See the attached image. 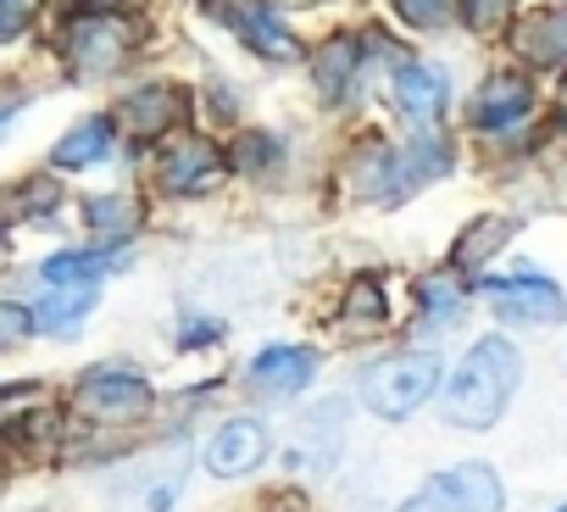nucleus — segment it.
<instances>
[{
    "label": "nucleus",
    "instance_id": "cd10ccee",
    "mask_svg": "<svg viewBox=\"0 0 567 512\" xmlns=\"http://www.w3.org/2000/svg\"><path fill=\"white\" fill-rule=\"evenodd\" d=\"M512 12V0H462V23L478 34V29H495L501 18Z\"/></svg>",
    "mask_w": 567,
    "mask_h": 512
},
{
    "label": "nucleus",
    "instance_id": "423d86ee",
    "mask_svg": "<svg viewBox=\"0 0 567 512\" xmlns=\"http://www.w3.org/2000/svg\"><path fill=\"white\" fill-rule=\"evenodd\" d=\"M484 296H489V307L501 313V318H512V324H556L561 318V290L550 285V279H539V274H517V279H484L478 285Z\"/></svg>",
    "mask_w": 567,
    "mask_h": 512
},
{
    "label": "nucleus",
    "instance_id": "a878e982",
    "mask_svg": "<svg viewBox=\"0 0 567 512\" xmlns=\"http://www.w3.org/2000/svg\"><path fill=\"white\" fill-rule=\"evenodd\" d=\"M272 162H278V140H272V134H245L228 167H239V173H256V167H272Z\"/></svg>",
    "mask_w": 567,
    "mask_h": 512
},
{
    "label": "nucleus",
    "instance_id": "a211bd4d",
    "mask_svg": "<svg viewBox=\"0 0 567 512\" xmlns=\"http://www.w3.org/2000/svg\"><path fill=\"white\" fill-rule=\"evenodd\" d=\"M357 62H362V51H357V40H351V34L329 40V45L318 51V62H312L318 90H323L329 101H346V90H351V79H357Z\"/></svg>",
    "mask_w": 567,
    "mask_h": 512
},
{
    "label": "nucleus",
    "instance_id": "20e7f679",
    "mask_svg": "<svg viewBox=\"0 0 567 512\" xmlns=\"http://www.w3.org/2000/svg\"><path fill=\"white\" fill-rule=\"evenodd\" d=\"M134 51V29L117 18H73L68 29V62L79 79H106L128 62Z\"/></svg>",
    "mask_w": 567,
    "mask_h": 512
},
{
    "label": "nucleus",
    "instance_id": "c85d7f7f",
    "mask_svg": "<svg viewBox=\"0 0 567 512\" xmlns=\"http://www.w3.org/2000/svg\"><path fill=\"white\" fill-rule=\"evenodd\" d=\"M40 190H23V212H51L56 206V184L51 178H34Z\"/></svg>",
    "mask_w": 567,
    "mask_h": 512
},
{
    "label": "nucleus",
    "instance_id": "f03ea898",
    "mask_svg": "<svg viewBox=\"0 0 567 512\" xmlns=\"http://www.w3.org/2000/svg\"><path fill=\"white\" fill-rule=\"evenodd\" d=\"M440 385V362L434 357H384L362 373V401L379 418H412Z\"/></svg>",
    "mask_w": 567,
    "mask_h": 512
},
{
    "label": "nucleus",
    "instance_id": "6e6552de",
    "mask_svg": "<svg viewBox=\"0 0 567 512\" xmlns=\"http://www.w3.org/2000/svg\"><path fill=\"white\" fill-rule=\"evenodd\" d=\"M429 501H434L440 512H501V506H506L501 479H495L489 462H462V468L440 473V479L429 484Z\"/></svg>",
    "mask_w": 567,
    "mask_h": 512
},
{
    "label": "nucleus",
    "instance_id": "1a4fd4ad",
    "mask_svg": "<svg viewBox=\"0 0 567 512\" xmlns=\"http://www.w3.org/2000/svg\"><path fill=\"white\" fill-rule=\"evenodd\" d=\"M223 18H228V29H234L250 51H261V57H272V62H296V57H301L296 34L278 23V12L267 7V0H228Z\"/></svg>",
    "mask_w": 567,
    "mask_h": 512
},
{
    "label": "nucleus",
    "instance_id": "c756f323",
    "mask_svg": "<svg viewBox=\"0 0 567 512\" xmlns=\"http://www.w3.org/2000/svg\"><path fill=\"white\" fill-rule=\"evenodd\" d=\"M73 7H79L84 18H112L117 7H128V0H73Z\"/></svg>",
    "mask_w": 567,
    "mask_h": 512
},
{
    "label": "nucleus",
    "instance_id": "39448f33",
    "mask_svg": "<svg viewBox=\"0 0 567 512\" xmlns=\"http://www.w3.org/2000/svg\"><path fill=\"white\" fill-rule=\"evenodd\" d=\"M162 190L173 195H206L223 173H228V156L212 145V140H195V134H178L162 145Z\"/></svg>",
    "mask_w": 567,
    "mask_h": 512
},
{
    "label": "nucleus",
    "instance_id": "dca6fc26",
    "mask_svg": "<svg viewBox=\"0 0 567 512\" xmlns=\"http://www.w3.org/2000/svg\"><path fill=\"white\" fill-rule=\"evenodd\" d=\"M346 178L362 190V195H390V184L401 178V156L384 145V140H368L351 162H346ZM406 184V178H401Z\"/></svg>",
    "mask_w": 567,
    "mask_h": 512
},
{
    "label": "nucleus",
    "instance_id": "7c9ffc66",
    "mask_svg": "<svg viewBox=\"0 0 567 512\" xmlns=\"http://www.w3.org/2000/svg\"><path fill=\"white\" fill-rule=\"evenodd\" d=\"M401 512H440V506H434V501L423 495V501H412V506H401Z\"/></svg>",
    "mask_w": 567,
    "mask_h": 512
},
{
    "label": "nucleus",
    "instance_id": "4468645a",
    "mask_svg": "<svg viewBox=\"0 0 567 512\" xmlns=\"http://www.w3.org/2000/svg\"><path fill=\"white\" fill-rule=\"evenodd\" d=\"M395 101L406 117H440L445 112V73L429 62H401L395 68Z\"/></svg>",
    "mask_w": 567,
    "mask_h": 512
},
{
    "label": "nucleus",
    "instance_id": "f8f14e48",
    "mask_svg": "<svg viewBox=\"0 0 567 512\" xmlns=\"http://www.w3.org/2000/svg\"><path fill=\"white\" fill-rule=\"evenodd\" d=\"M534 112V84L523 79V73H495V79H484V90H478V101H473V123L478 129H512V123H523Z\"/></svg>",
    "mask_w": 567,
    "mask_h": 512
},
{
    "label": "nucleus",
    "instance_id": "7ed1b4c3",
    "mask_svg": "<svg viewBox=\"0 0 567 512\" xmlns=\"http://www.w3.org/2000/svg\"><path fill=\"white\" fill-rule=\"evenodd\" d=\"M73 407H79L84 418H95V423H140V418L156 407V396H151V385H145L140 373H128V368H95L90 379H79Z\"/></svg>",
    "mask_w": 567,
    "mask_h": 512
},
{
    "label": "nucleus",
    "instance_id": "412c9836",
    "mask_svg": "<svg viewBox=\"0 0 567 512\" xmlns=\"http://www.w3.org/2000/svg\"><path fill=\"white\" fill-rule=\"evenodd\" d=\"M506 217H478V223H467V234L456 239V250H451V263L456 268H478L484 256H495V245H506Z\"/></svg>",
    "mask_w": 567,
    "mask_h": 512
},
{
    "label": "nucleus",
    "instance_id": "393cba45",
    "mask_svg": "<svg viewBox=\"0 0 567 512\" xmlns=\"http://www.w3.org/2000/svg\"><path fill=\"white\" fill-rule=\"evenodd\" d=\"M390 7H395V18L412 23V29H440V23L451 18V0H390Z\"/></svg>",
    "mask_w": 567,
    "mask_h": 512
},
{
    "label": "nucleus",
    "instance_id": "6ab92c4d",
    "mask_svg": "<svg viewBox=\"0 0 567 512\" xmlns=\"http://www.w3.org/2000/svg\"><path fill=\"white\" fill-rule=\"evenodd\" d=\"M84 217H90V228H95L101 239H128V234L140 228L145 206L117 190V195H90V201H84Z\"/></svg>",
    "mask_w": 567,
    "mask_h": 512
},
{
    "label": "nucleus",
    "instance_id": "2eb2a0df",
    "mask_svg": "<svg viewBox=\"0 0 567 512\" xmlns=\"http://www.w3.org/2000/svg\"><path fill=\"white\" fill-rule=\"evenodd\" d=\"M106 268H117V256H112V250H56L51 263L40 268V279H45L51 290H79V285L90 290Z\"/></svg>",
    "mask_w": 567,
    "mask_h": 512
},
{
    "label": "nucleus",
    "instance_id": "5701e85b",
    "mask_svg": "<svg viewBox=\"0 0 567 512\" xmlns=\"http://www.w3.org/2000/svg\"><path fill=\"white\" fill-rule=\"evenodd\" d=\"M417 301H423V313H429L434 324H456V313H462V290H456L445 274L423 279V285H417Z\"/></svg>",
    "mask_w": 567,
    "mask_h": 512
},
{
    "label": "nucleus",
    "instance_id": "bb28decb",
    "mask_svg": "<svg viewBox=\"0 0 567 512\" xmlns=\"http://www.w3.org/2000/svg\"><path fill=\"white\" fill-rule=\"evenodd\" d=\"M29 23H34V0H0V45L23 40Z\"/></svg>",
    "mask_w": 567,
    "mask_h": 512
},
{
    "label": "nucleus",
    "instance_id": "9b49d317",
    "mask_svg": "<svg viewBox=\"0 0 567 512\" xmlns=\"http://www.w3.org/2000/svg\"><path fill=\"white\" fill-rule=\"evenodd\" d=\"M512 51L528 68H556L567 57V12L561 7H534L517 29H512Z\"/></svg>",
    "mask_w": 567,
    "mask_h": 512
},
{
    "label": "nucleus",
    "instance_id": "f257e3e1",
    "mask_svg": "<svg viewBox=\"0 0 567 512\" xmlns=\"http://www.w3.org/2000/svg\"><path fill=\"white\" fill-rule=\"evenodd\" d=\"M517 379H523V357L512 351V340H501V335L478 340L467 351V362L445 385V423H456V429H489L506 412Z\"/></svg>",
    "mask_w": 567,
    "mask_h": 512
},
{
    "label": "nucleus",
    "instance_id": "ddd939ff",
    "mask_svg": "<svg viewBox=\"0 0 567 512\" xmlns=\"http://www.w3.org/2000/svg\"><path fill=\"white\" fill-rule=\"evenodd\" d=\"M312 373H318V351H307V346H267V351L250 362V385H256V390H272V396L307 390Z\"/></svg>",
    "mask_w": 567,
    "mask_h": 512
},
{
    "label": "nucleus",
    "instance_id": "b1692460",
    "mask_svg": "<svg viewBox=\"0 0 567 512\" xmlns=\"http://www.w3.org/2000/svg\"><path fill=\"white\" fill-rule=\"evenodd\" d=\"M40 329H34V313L18 307V301H0V351H12V346H29Z\"/></svg>",
    "mask_w": 567,
    "mask_h": 512
},
{
    "label": "nucleus",
    "instance_id": "aec40b11",
    "mask_svg": "<svg viewBox=\"0 0 567 512\" xmlns=\"http://www.w3.org/2000/svg\"><path fill=\"white\" fill-rule=\"evenodd\" d=\"M90 301H95V290H56L45 307H34V329H45V335H79Z\"/></svg>",
    "mask_w": 567,
    "mask_h": 512
},
{
    "label": "nucleus",
    "instance_id": "f3484780",
    "mask_svg": "<svg viewBox=\"0 0 567 512\" xmlns=\"http://www.w3.org/2000/svg\"><path fill=\"white\" fill-rule=\"evenodd\" d=\"M112 151V117H84L79 129H68L56 140V167H95L101 156Z\"/></svg>",
    "mask_w": 567,
    "mask_h": 512
},
{
    "label": "nucleus",
    "instance_id": "4be33fe9",
    "mask_svg": "<svg viewBox=\"0 0 567 512\" xmlns=\"http://www.w3.org/2000/svg\"><path fill=\"white\" fill-rule=\"evenodd\" d=\"M340 318H351V324H384V318H390V296H384V285H379L373 274L351 279V290H346V307H340Z\"/></svg>",
    "mask_w": 567,
    "mask_h": 512
},
{
    "label": "nucleus",
    "instance_id": "0eeeda50",
    "mask_svg": "<svg viewBox=\"0 0 567 512\" xmlns=\"http://www.w3.org/2000/svg\"><path fill=\"white\" fill-rule=\"evenodd\" d=\"M184 117H189V95H184L178 84H145V90L123 95V106H117V123H123V134H134V140H162V134L178 129Z\"/></svg>",
    "mask_w": 567,
    "mask_h": 512
},
{
    "label": "nucleus",
    "instance_id": "9d476101",
    "mask_svg": "<svg viewBox=\"0 0 567 512\" xmlns=\"http://www.w3.org/2000/svg\"><path fill=\"white\" fill-rule=\"evenodd\" d=\"M267 429L261 423H250V418H234V423H223L212 440H206V468L217 473V479H239V473H256L261 462H267Z\"/></svg>",
    "mask_w": 567,
    "mask_h": 512
}]
</instances>
